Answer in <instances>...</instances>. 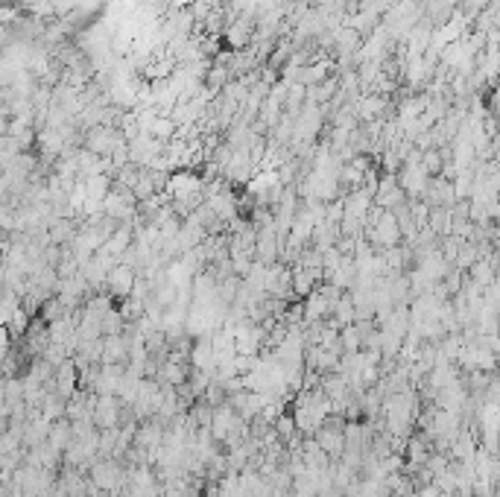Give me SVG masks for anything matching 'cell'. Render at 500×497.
Segmentation results:
<instances>
[{"instance_id":"cell-3","label":"cell","mask_w":500,"mask_h":497,"mask_svg":"<svg viewBox=\"0 0 500 497\" xmlns=\"http://www.w3.org/2000/svg\"><path fill=\"white\" fill-rule=\"evenodd\" d=\"M94 483L99 489H114V483H118V465L114 462H103V465L94 468Z\"/></svg>"},{"instance_id":"cell-2","label":"cell","mask_w":500,"mask_h":497,"mask_svg":"<svg viewBox=\"0 0 500 497\" xmlns=\"http://www.w3.org/2000/svg\"><path fill=\"white\" fill-rule=\"evenodd\" d=\"M118 419H120V412H118V401H114L111 395H103L97 401V407H94V424L97 427H103V430H109V427H118Z\"/></svg>"},{"instance_id":"cell-1","label":"cell","mask_w":500,"mask_h":497,"mask_svg":"<svg viewBox=\"0 0 500 497\" xmlns=\"http://www.w3.org/2000/svg\"><path fill=\"white\" fill-rule=\"evenodd\" d=\"M106 287L114 293V295H129V293H135L138 287V278H135V270L129 267V263H118L109 278H106Z\"/></svg>"}]
</instances>
